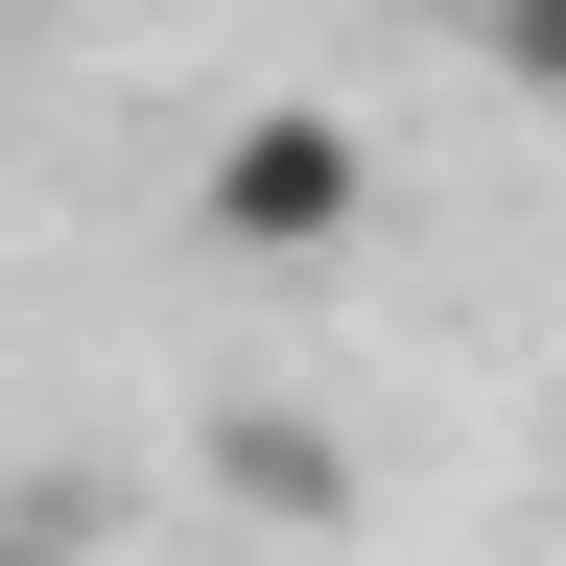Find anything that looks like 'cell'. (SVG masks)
Instances as JSON below:
<instances>
[{
	"mask_svg": "<svg viewBox=\"0 0 566 566\" xmlns=\"http://www.w3.org/2000/svg\"><path fill=\"white\" fill-rule=\"evenodd\" d=\"M472 48H495V95H543V118H566V0H472Z\"/></svg>",
	"mask_w": 566,
	"mask_h": 566,
	"instance_id": "2",
	"label": "cell"
},
{
	"mask_svg": "<svg viewBox=\"0 0 566 566\" xmlns=\"http://www.w3.org/2000/svg\"><path fill=\"white\" fill-rule=\"evenodd\" d=\"M354 212H378V142H354L331 95H260L237 142H212V237L237 260H331Z\"/></svg>",
	"mask_w": 566,
	"mask_h": 566,
	"instance_id": "1",
	"label": "cell"
}]
</instances>
